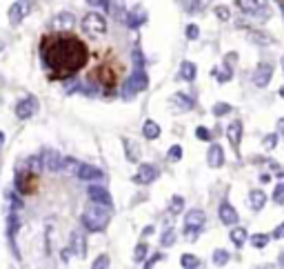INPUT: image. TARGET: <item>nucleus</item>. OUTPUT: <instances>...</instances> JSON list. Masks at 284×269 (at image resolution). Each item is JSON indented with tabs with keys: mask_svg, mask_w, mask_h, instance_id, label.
I'll use <instances>...</instances> for the list:
<instances>
[{
	"mask_svg": "<svg viewBox=\"0 0 284 269\" xmlns=\"http://www.w3.org/2000/svg\"><path fill=\"white\" fill-rule=\"evenodd\" d=\"M76 176H78L80 180H100V178L105 176V174H103V169H98V167H91V165H80V169H78Z\"/></svg>",
	"mask_w": 284,
	"mask_h": 269,
	"instance_id": "obj_18",
	"label": "nucleus"
},
{
	"mask_svg": "<svg viewBox=\"0 0 284 269\" xmlns=\"http://www.w3.org/2000/svg\"><path fill=\"white\" fill-rule=\"evenodd\" d=\"M253 16H255V18L260 16V20H269V18H271V13H269L267 7H258V9L253 11Z\"/></svg>",
	"mask_w": 284,
	"mask_h": 269,
	"instance_id": "obj_44",
	"label": "nucleus"
},
{
	"mask_svg": "<svg viewBox=\"0 0 284 269\" xmlns=\"http://www.w3.org/2000/svg\"><path fill=\"white\" fill-rule=\"evenodd\" d=\"M23 18H25V7L20 5V3L11 5V7H9V23L16 27V25L23 23Z\"/></svg>",
	"mask_w": 284,
	"mask_h": 269,
	"instance_id": "obj_21",
	"label": "nucleus"
},
{
	"mask_svg": "<svg viewBox=\"0 0 284 269\" xmlns=\"http://www.w3.org/2000/svg\"><path fill=\"white\" fill-rule=\"evenodd\" d=\"M43 158V167L45 169H49V171H58V167H60V153L58 151H45V156H40Z\"/></svg>",
	"mask_w": 284,
	"mask_h": 269,
	"instance_id": "obj_19",
	"label": "nucleus"
},
{
	"mask_svg": "<svg viewBox=\"0 0 284 269\" xmlns=\"http://www.w3.org/2000/svg\"><path fill=\"white\" fill-rule=\"evenodd\" d=\"M280 96H282V98H284V87H282V89H280Z\"/></svg>",
	"mask_w": 284,
	"mask_h": 269,
	"instance_id": "obj_53",
	"label": "nucleus"
},
{
	"mask_svg": "<svg viewBox=\"0 0 284 269\" xmlns=\"http://www.w3.org/2000/svg\"><path fill=\"white\" fill-rule=\"evenodd\" d=\"M80 160L78 158H73V156H65V158H60V167H58V171H63L65 176H76L78 169H80Z\"/></svg>",
	"mask_w": 284,
	"mask_h": 269,
	"instance_id": "obj_13",
	"label": "nucleus"
},
{
	"mask_svg": "<svg viewBox=\"0 0 284 269\" xmlns=\"http://www.w3.org/2000/svg\"><path fill=\"white\" fill-rule=\"evenodd\" d=\"M69 249H67V252H63V254H60V258H63V263H67V260H69Z\"/></svg>",
	"mask_w": 284,
	"mask_h": 269,
	"instance_id": "obj_50",
	"label": "nucleus"
},
{
	"mask_svg": "<svg viewBox=\"0 0 284 269\" xmlns=\"http://www.w3.org/2000/svg\"><path fill=\"white\" fill-rule=\"evenodd\" d=\"M247 238H249L247 229H242V227H235V229H231V240H233V245L242 247V245L247 243Z\"/></svg>",
	"mask_w": 284,
	"mask_h": 269,
	"instance_id": "obj_26",
	"label": "nucleus"
},
{
	"mask_svg": "<svg viewBox=\"0 0 284 269\" xmlns=\"http://www.w3.org/2000/svg\"><path fill=\"white\" fill-rule=\"evenodd\" d=\"M205 223H207V214L202 212V209L187 212V216H185V229H189V232H200L202 227H205Z\"/></svg>",
	"mask_w": 284,
	"mask_h": 269,
	"instance_id": "obj_5",
	"label": "nucleus"
},
{
	"mask_svg": "<svg viewBox=\"0 0 284 269\" xmlns=\"http://www.w3.org/2000/svg\"><path fill=\"white\" fill-rule=\"evenodd\" d=\"M247 38H249V43H253V45H258V47H269V45L275 43V38L271 36V33L262 31V29H249Z\"/></svg>",
	"mask_w": 284,
	"mask_h": 269,
	"instance_id": "obj_10",
	"label": "nucleus"
},
{
	"mask_svg": "<svg viewBox=\"0 0 284 269\" xmlns=\"http://www.w3.org/2000/svg\"><path fill=\"white\" fill-rule=\"evenodd\" d=\"M73 25H76V18H73V13H69V11L58 13V16L51 20V29L53 31H71Z\"/></svg>",
	"mask_w": 284,
	"mask_h": 269,
	"instance_id": "obj_8",
	"label": "nucleus"
},
{
	"mask_svg": "<svg viewBox=\"0 0 284 269\" xmlns=\"http://www.w3.org/2000/svg\"><path fill=\"white\" fill-rule=\"evenodd\" d=\"M83 29L87 33H91V36H103V33H107V20L103 13H98V11H89L87 16L83 18Z\"/></svg>",
	"mask_w": 284,
	"mask_h": 269,
	"instance_id": "obj_3",
	"label": "nucleus"
},
{
	"mask_svg": "<svg viewBox=\"0 0 284 269\" xmlns=\"http://www.w3.org/2000/svg\"><path fill=\"white\" fill-rule=\"evenodd\" d=\"M271 236H273L275 240H280V238H284V223H282V225H278V229H275V232L271 234Z\"/></svg>",
	"mask_w": 284,
	"mask_h": 269,
	"instance_id": "obj_47",
	"label": "nucleus"
},
{
	"mask_svg": "<svg viewBox=\"0 0 284 269\" xmlns=\"http://www.w3.org/2000/svg\"><path fill=\"white\" fill-rule=\"evenodd\" d=\"M93 269H98V267H109V256H100V258H96V263L91 265Z\"/></svg>",
	"mask_w": 284,
	"mask_h": 269,
	"instance_id": "obj_45",
	"label": "nucleus"
},
{
	"mask_svg": "<svg viewBox=\"0 0 284 269\" xmlns=\"http://www.w3.org/2000/svg\"><path fill=\"white\" fill-rule=\"evenodd\" d=\"M180 158H182V147L180 145H173L171 149H169V160H171V163H178Z\"/></svg>",
	"mask_w": 284,
	"mask_h": 269,
	"instance_id": "obj_38",
	"label": "nucleus"
},
{
	"mask_svg": "<svg viewBox=\"0 0 284 269\" xmlns=\"http://www.w3.org/2000/svg\"><path fill=\"white\" fill-rule=\"evenodd\" d=\"M109 223H111L109 205L91 203V205L83 212V225H85L87 232H103Z\"/></svg>",
	"mask_w": 284,
	"mask_h": 269,
	"instance_id": "obj_2",
	"label": "nucleus"
},
{
	"mask_svg": "<svg viewBox=\"0 0 284 269\" xmlns=\"http://www.w3.org/2000/svg\"><path fill=\"white\" fill-rule=\"evenodd\" d=\"M40 60L51 80H69L89 63V47L71 31H51L40 40Z\"/></svg>",
	"mask_w": 284,
	"mask_h": 269,
	"instance_id": "obj_1",
	"label": "nucleus"
},
{
	"mask_svg": "<svg viewBox=\"0 0 284 269\" xmlns=\"http://www.w3.org/2000/svg\"><path fill=\"white\" fill-rule=\"evenodd\" d=\"M195 136H198V140H211V131H209L207 127H198V129H195Z\"/></svg>",
	"mask_w": 284,
	"mask_h": 269,
	"instance_id": "obj_43",
	"label": "nucleus"
},
{
	"mask_svg": "<svg viewBox=\"0 0 284 269\" xmlns=\"http://www.w3.org/2000/svg\"><path fill=\"white\" fill-rule=\"evenodd\" d=\"M153 232H155V227L151 225V227H147V229H145V232H142V236H145V238H147V236H151V234H153Z\"/></svg>",
	"mask_w": 284,
	"mask_h": 269,
	"instance_id": "obj_49",
	"label": "nucleus"
},
{
	"mask_svg": "<svg viewBox=\"0 0 284 269\" xmlns=\"http://www.w3.org/2000/svg\"><path fill=\"white\" fill-rule=\"evenodd\" d=\"M131 89H133V93H138V91H142L147 87V76L142 73L140 69H136V73H133V78H131Z\"/></svg>",
	"mask_w": 284,
	"mask_h": 269,
	"instance_id": "obj_23",
	"label": "nucleus"
},
{
	"mask_svg": "<svg viewBox=\"0 0 284 269\" xmlns=\"http://www.w3.org/2000/svg\"><path fill=\"white\" fill-rule=\"evenodd\" d=\"M215 73V78L220 80V83H229V80H231V69H220V71H213Z\"/></svg>",
	"mask_w": 284,
	"mask_h": 269,
	"instance_id": "obj_40",
	"label": "nucleus"
},
{
	"mask_svg": "<svg viewBox=\"0 0 284 269\" xmlns=\"http://www.w3.org/2000/svg\"><path fill=\"white\" fill-rule=\"evenodd\" d=\"M142 133H145L147 140H155V138L160 136V125L153 123V120H147L145 127H142Z\"/></svg>",
	"mask_w": 284,
	"mask_h": 269,
	"instance_id": "obj_22",
	"label": "nucleus"
},
{
	"mask_svg": "<svg viewBox=\"0 0 284 269\" xmlns=\"http://www.w3.org/2000/svg\"><path fill=\"white\" fill-rule=\"evenodd\" d=\"M27 169H31V171H40V169H43V158H40V156H31L29 160H27Z\"/></svg>",
	"mask_w": 284,
	"mask_h": 269,
	"instance_id": "obj_33",
	"label": "nucleus"
},
{
	"mask_svg": "<svg viewBox=\"0 0 284 269\" xmlns=\"http://www.w3.org/2000/svg\"><path fill=\"white\" fill-rule=\"evenodd\" d=\"M229 258H231V256H229L227 249H215L213 252V263L218 265V267H225L229 263Z\"/></svg>",
	"mask_w": 284,
	"mask_h": 269,
	"instance_id": "obj_29",
	"label": "nucleus"
},
{
	"mask_svg": "<svg viewBox=\"0 0 284 269\" xmlns=\"http://www.w3.org/2000/svg\"><path fill=\"white\" fill-rule=\"evenodd\" d=\"M173 240H175V234H173V229L169 227V229L162 234V240H160V245L162 247H169V245H173Z\"/></svg>",
	"mask_w": 284,
	"mask_h": 269,
	"instance_id": "obj_36",
	"label": "nucleus"
},
{
	"mask_svg": "<svg viewBox=\"0 0 284 269\" xmlns=\"http://www.w3.org/2000/svg\"><path fill=\"white\" fill-rule=\"evenodd\" d=\"M16 187H18V191L20 194H36L38 191V174L36 171H31V169H27V171H18V176H16Z\"/></svg>",
	"mask_w": 284,
	"mask_h": 269,
	"instance_id": "obj_4",
	"label": "nucleus"
},
{
	"mask_svg": "<svg viewBox=\"0 0 284 269\" xmlns=\"http://www.w3.org/2000/svg\"><path fill=\"white\" fill-rule=\"evenodd\" d=\"M180 265L185 269H198L202 265V260L198 256H193V254H185V256L180 258Z\"/></svg>",
	"mask_w": 284,
	"mask_h": 269,
	"instance_id": "obj_25",
	"label": "nucleus"
},
{
	"mask_svg": "<svg viewBox=\"0 0 284 269\" xmlns=\"http://www.w3.org/2000/svg\"><path fill=\"white\" fill-rule=\"evenodd\" d=\"M215 16H218L220 20H229L231 18V9H229L227 5H220V7H215Z\"/></svg>",
	"mask_w": 284,
	"mask_h": 269,
	"instance_id": "obj_37",
	"label": "nucleus"
},
{
	"mask_svg": "<svg viewBox=\"0 0 284 269\" xmlns=\"http://www.w3.org/2000/svg\"><path fill=\"white\" fill-rule=\"evenodd\" d=\"M278 131H280V133H284V118H282L280 123H278Z\"/></svg>",
	"mask_w": 284,
	"mask_h": 269,
	"instance_id": "obj_51",
	"label": "nucleus"
},
{
	"mask_svg": "<svg viewBox=\"0 0 284 269\" xmlns=\"http://www.w3.org/2000/svg\"><path fill=\"white\" fill-rule=\"evenodd\" d=\"M147 252H149L147 243H140V245L136 247V252H133V260H138V263H142V260H145V256H147Z\"/></svg>",
	"mask_w": 284,
	"mask_h": 269,
	"instance_id": "obj_35",
	"label": "nucleus"
},
{
	"mask_svg": "<svg viewBox=\"0 0 284 269\" xmlns=\"http://www.w3.org/2000/svg\"><path fill=\"white\" fill-rule=\"evenodd\" d=\"M185 33H187V38H189V40H198V36H200V29H198V25H189Z\"/></svg>",
	"mask_w": 284,
	"mask_h": 269,
	"instance_id": "obj_42",
	"label": "nucleus"
},
{
	"mask_svg": "<svg viewBox=\"0 0 284 269\" xmlns=\"http://www.w3.org/2000/svg\"><path fill=\"white\" fill-rule=\"evenodd\" d=\"M271 76H273V67L269 65V63H260L258 67H255V71H253V83L255 87H267L269 83H271Z\"/></svg>",
	"mask_w": 284,
	"mask_h": 269,
	"instance_id": "obj_6",
	"label": "nucleus"
},
{
	"mask_svg": "<svg viewBox=\"0 0 284 269\" xmlns=\"http://www.w3.org/2000/svg\"><path fill=\"white\" fill-rule=\"evenodd\" d=\"M36 111H38V103H36V98H33V96L23 98V100H20V103L16 105V116H18L20 120L31 118Z\"/></svg>",
	"mask_w": 284,
	"mask_h": 269,
	"instance_id": "obj_7",
	"label": "nucleus"
},
{
	"mask_svg": "<svg viewBox=\"0 0 284 269\" xmlns=\"http://www.w3.org/2000/svg\"><path fill=\"white\" fill-rule=\"evenodd\" d=\"M269 234H255V236H251V245L255 247V249H265V247L269 245Z\"/></svg>",
	"mask_w": 284,
	"mask_h": 269,
	"instance_id": "obj_28",
	"label": "nucleus"
},
{
	"mask_svg": "<svg viewBox=\"0 0 284 269\" xmlns=\"http://www.w3.org/2000/svg\"><path fill=\"white\" fill-rule=\"evenodd\" d=\"M249 203H251V207H253L255 212L265 209V205H267V194L260 191V189H253L251 194H249Z\"/></svg>",
	"mask_w": 284,
	"mask_h": 269,
	"instance_id": "obj_20",
	"label": "nucleus"
},
{
	"mask_svg": "<svg viewBox=\"0 0 284 269\" xmlns=\"http://www.w3.org/2000/svg\"><path fill=\"white\" fill-rule=\"evenodd\" d=\"M169 103H171L173 111H191L193 109V100L185 96V93H173V96L169 98Z\"/></svg>",
	"mask_w": 284,
	"mask_h": 269,
	"instance_id": "obj_12",
	"label": "nucleus"
},
{
	"mask_svg": "<svg viewBox=\"0 0 284 269\" xmlns=\"http://www.w3.org/2000/svg\"><path fill=\"white\" fill-rule=\"evenodd\" d=\"M169 209H171V214H182V209H185V200L180 196H173L171 203H169Z\"/></svg>",
	"mask_w": 284,
	"mask_h": 269,
	"instance_id": "obj_32",
	"label": "nucleus"
},
{
	"mask_svg": "<svg viewBox=\"0 0 284 269\" xmlns=\"http://www.w3.org/2000/svg\"><path fill=\"white\" fill-rule=\"evenodd\" d=\"M87 191H89L91 203H100V205H109V207H111V196L107 194L105 187H96V185H91Z\"/></svg>",
	"mask_w": 284,
	"mask_h": 269,
	"instance_id": "obj_16",
	"label": "nucleus"
},
{
	"mask_svg": "<svg viewBox=\"0 0 284 269\" xmlns=\"http://www.w3.org/2000/svg\"><path fill=\"white\" fill-rule=\"evenodd\" d=\"M182 3H185L187 11H193V7H195V3H198V0H182Z\"/></svg>",
	"mask_w": 284,
	"mask_h": 269,
	"instance_id": "obj_48",
	"label": "nucleus"
},
{
	"mask_svg": "<svg viewBox=\"0 0 284 269\" xmlns=\"http://www.w3.org/2000/svg\"><path fill=\"white\" fill-rule=\"evenodd\" d=\"M273 200L278 205H284V183L275 187V191H273Z\"/></svg>",
	"mask_w": 284,
	"mask_h": 269,
	"instance_id": "obj_41",
	"label": "nucleus"
},
{
	"mask_svg": "<svg viewBox=\"0 0 284 269\" xmlns=\"http://www.w3.org/2000/svg\"><path fill=\"white\" fill-rule=\"evenodd\" d=\"M235 5H238V7H240V9L245 11V13H253V11L260 7V3H258V0H235Z\"/></svg>",
	"mask_w": 284,
	"mask_h": 269,
	"instance_id": "obj_27",
	"label": "nucleus"
},
{
	"mask_svg": "<svg viewBox=\"0 0 284 269\" xmlns=\"http://www.w3.org/2000/svg\"><path fill=\"white\" fill-rule=\"evenodd\" d=\"M158 178V169H155L153 165H149V163H145V165H140L138 167V174L133 176V180H136L138 185H149L151 180H155Z\"/></svg>",
	"mask_w": 284,
	"mask_h": 269,
	"instance_id": "obj_9",
	"label": "nucleus"
},
{
	"mask_svg": "<svg viewBox=\"0 0 284 269\" xmlns=\"http://www.w3.org/2000/svg\"><path fill=\"white\" fill-rule=\"evenodd\" d=\"M218 216H220V220H222L225 225H235V223H238V212H235V209H233V205H231V203H227V200L220 205Z\"/></svg>",
	"mask_w": 284,
	"mask_h": 269,
	"instance_id": "obj_14",
	"label": "nucleus"
},
{
	"mask_svg": "<svg viewBox=\"0 0 284 269\" xmlns=\"http://www.w3.org/2000/svg\"><path fill=\"white\" fill-rule=\"evenodd\" d=\"M278 133H269V136H265V140H262V145H265V149H275L278 147Z\"/></svg>",
	"mask_w": 284,
	"mask_h": 269,
	"instance_id": "obj_34",
	"label": "nucleus"
},
{
	"mask_svg": "<svg viewBox=\"0 0 284 269\" xmlns=\"http://www.w3.org/2000/svg\"><path fill=\"white\" fill-rule=\"evenodd\" d=\"M111 11H113V16H118L120 20H125L127 18V13H125V0H111Z\"/></svg>",
	"mask_w": 284,
	"mask_h": 269,
	"instance_id": "obj_31",
	"label": "nucleus"
},
{
	"mask_svg": "<svg viewBox=\"0 0 284 269\" xmlns=\"http://www.w3.org/2000/svg\"><path fill=\"white\" fill-rule=\"evenodd\" d=\"M180 78H182V80H189V83H191V80L195 78V65L189 63V60H185V63L180 65Z\"/></svg>",
	"mask_w": 284,
	"mask_h": 269,
	"instance_id": "obj_24",
	"label": "nucleus"
},
{
	"mask_svg": "<svg viewBox=\"0 0 284 269\" xmlns=\"http://www.w3.org/2000/svg\"><path fill=\"white\" fill-rule=\"evenodd\" d=\"M3 143H5V133L0 131V145H3Z\"/></svg>",
	"mask_w": 284,
	"mask_h": 269,
	"instance_id": "obj_52",
	"label": "nucleus"
},
{
	"mask_svg": "<svg viewBox=\"0 0 284 269\" xmlns=\"http://www.w3.org/2000/svg\"><path fill=\"white\" fill-rule=\"evenodd\" d=\"M69 252L73 254V256L78 258H85L87 256V240L80 232H73L71 234V245H69Z\"/></svg>",
	"mask_w": 284,
	"mask_h": 269,
	"instance_id": "obj_11",
	"label": "nucleus"
},
{
	"mask_svg": "<svg viewBox=\"0 0 284 269\" xmlns=\"http://www.w3.org/2000/svg\"><path fill=\"white\" fill-rule=\"evenodd\" d=\"M123 143H125V147H127V160H131V163H136V160L140 158V149H138V145H133L131 147V143H129V140H123Z\"/></svg>",
	"mask_w": 284,
	"mask_h": 269,
	"instance_id": "obj_30",
	"label": "nucleus"
},
{
	"mask_svg": "<svg viewBox=\"0 0 284 269\" xmlns=\"http://www.w3.org/2000/svg\"><path fill=\"white\" fill-rule=\"evenodd\" d=\"M209 5H211V0H198V3H195V7H193V11H202Z\"/></svg>",
	"mask_w": 284,
	"mask_h": 269,
	"instance_id": "obj_46",
	"label": "nucleus"
},
{
	"mask_svg": "<svg viewBox=\"0 0 284 269\" xmlns=\"http://www.w3.org/2000/svg\"><path fill=\"white\" fill-rule=\"evenodd\" d=\"M231 111V105H227V103H218L213 107V113L215 116H225V113H229Z\"/></svg>",
	"mask_w": 284,
	"mask_h": 269,
	"instance_id": "obj_39",
	"label": "nucleus"
},
{
	"mask_svg": "<svg viewBox=\"0 0 284 269\" xmlns=\"http://www.w3.org/2000/svg\"><path fill=\"white\" fill-rule=\"evenodd\" d=\"M227 138L229 143H231V147L235 151H240V140H242V123H231L227 129Z\"/></svg>",
	"mask_w": 284,
	"mask_h": 269,
	"instance_id": "obj_17",
	"label": "nucleus"
},
{
	"mask_svg": "<svg viewBox=\"0 0 284 269\" xmlns=\"http://www.w3.org/2000/svg\"><path fill=\"white\" fill-rule=\"evenodd\" d=\"M282 69H284V56H282Z\"/></svg>",
	"mask_w": 284,
	"mask_h": 269,
	"instance_id": "obj_54",
	"label": "nucleus"
},
{
	"mask_svg": "<svg viewBox=\"0 0 284 269\" xmlns=\"http://www.w3.org/2000/svg\"><path fill=\"white\" fill-rule=\"evenodd\" d=\"M207 165L209 167H222L225 165V151H222L220 145H211L209 147V153H207Z\"/></svg>",
	"mask_w": 284,
	"mask_h": 269,
	"instance_id": "obj_15",
	"label": "nucleus"
}]
</instances>
